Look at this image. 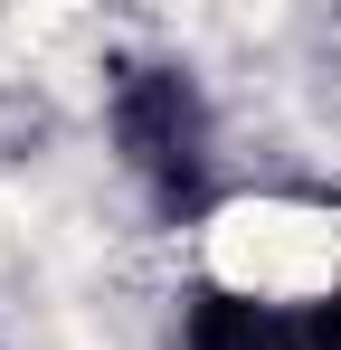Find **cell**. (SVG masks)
<instances>
[{"mask_svg": "<svg viewBox=\"0 0 341 350\" xmlns=\"http://www.w3.org/2000/svg\"><path fill=\"white\" fill-rule=\"evenodd\" d=\"M105 114H114V152L133 161V180L162 208H190L209 189V105H199L190 66L123 57L114 85H105Z\"/></svg>", "mask_w": 341, "mask_h": 350, "instance_id": "cell-1", "label": "cell"}, {"mask_svg": "<svg viewBox=\"0 0 341 350\" xmlns=\"http://www.w3.org/2000/svg\"><path fill=\"white\" fill-rule=\"evenodd\" d=\"M190 350H303V322L275 312V303H256V293L209 284L190 303Z\"/></svg>", "mask_w": 341, "mask_h": 350, "instance_id": "cell-2", "label": "cell"}, {"mask_svg": "<svg viewBox=\"0 0 341 350\" xmlns=\"http://www.w3.org/2000/svg\"><path fill=\"white\" fill-rule=\"evenodd\" d=\"M303 350H341V293H323V303L303 312Z\"/></svg>", "mask_w": 341, "mask_h": 350, "instance_id": "cell-3", "label": "cell"}]
</instances>
